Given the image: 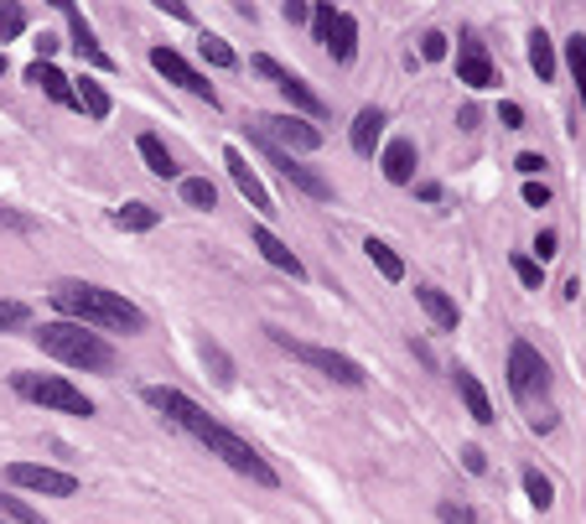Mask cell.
<instances>
[{"label":"cell","mask_w":586,"mask_h":524,"mask_svg":"<svg viewBox=\"0 0 586 524\" xmlns=\"http://www.w3.org/2000/svg\"><path fill=\"white\" fill-rule=\"evenodd\" d=\"M141 400H146L156 415H167L176 431H187L197 447H208L218 462H229L240 478L260 483V488H276V483H281V473H276V467H270V462H265L260 452H255V447L240 437V431H229L223 421H213V415L203 411L193 394L172 390V385H146V390H141Z\"/></svg>","instance_id":"obj_1"},{"label":"cell","mask_w":586,"mask_h":524,"mask_svg":"<svg viewBox=\"0 0 586 524\" xmlns=\"http://www.w3.org/2000/svg\"><path fill=\"white\" fill-rule=\"evenodd\" d=\"M52 312L63 322H78V328H94V332H146V312L125 296V291H109V285H94V281H52L47 291Z\"/></svg>","instance_id":"obj_2"},{"label":"cell","mask_w":586,"mask_h":524,"mask_svg":"<svg viewBox=\"0 0 586 524\" xmlns=\"http://www.w3.org/2000/svg\"><path fill=\"white\" fill-rule=\"evenodd\" d=\"M37 343H42V353H52L58 364H68V369H84V374H114L120 369V353H114V343H109L105 332L63 322V317H58V322H42Z\"/></svg>","instance_id":"obj_3"},{"label":"cell","mask_w":586,"mask_h":524,"mask_svg":"<svg viewBox=\"0 0 586 524\" xmlns=\"http://www.w3.org/2000/svg\"><path fill=\"white\" fill-rule=\"evenodd\" d=\"M11 390L32 400V405H47V411H63V415H94V400H88L78 385H68L58 374H32V369H16L11 374Z\"/></svg>","instance_id":"obj_4"},{"label":"cell","mask_w":586,"mask_h":524,"mask_svg":"<svg viewBox=\"0 0 586 524\" xmlns=\"http://www.w3.org/2000/svg\"><path fill=\"white\" fill-rule=\"evenodd\" d=\"M265 332H270V343H281L291 358H302V364H312L317 374H327L332 385H343V390H364V385H369V374H364L358 358H347V353H338V349H317V343H296V338L281 328H265Z\"/></svg>","instance_id":"obj_5"},{"label":"cell","mask_w":586,"mask_h":524,"mask_svg":"<svg viewBox=\"0 0 586 524\" xmlns=\"http://www.w3.org/2000/svg\"><path fill=\"white\" fill-rule=\"evenodd\" d=\"M509 394L520 400V405H535L550 394V364H545V353L535 343H514L509 349Z\"/></svg>","instance_id":"obj_6"},{"label":"cell","mask_w":586,"mask_h":524,"mask_svg":"<svg viewBox=\"0 0 586 524\" xmlns=\"http://www.w3.org/2000/svg\"><path fill=\"white\" fill-rule=\"evenodd\" d=\"M249 68H255V73H265V78H276V88H281V99L291 105V114H302V120H322V114H327V99H322V94H317L312 84H306L302 73H291V68H281L276 58H265V52H260V58H255Z\"/></svg>","instance_id":"obj_7"},{"label":"cell","mask_w":586,"mask_h":524,"mask_svg":"<svg viewBox=\"0 0 586 524\" xmlns=\"http://www.w3.org/2000/svg\"><path fill=\"white\" fill-rule=\"evenodd\" d=\"M255 135H265L270 146H281L285 156H312L322 151V131L302 120V114H260L255 120Z\"/></svg>","instance_id":"obj_8"},{"label":"cell","mask_w":586,"mask_h":524,"mask_svg":"<svg viewBox=\"0 0 586 524\" xmlns=\"http://www.w3.org/2000/svg\"><path fill=\"white\" fill-rule=\"evenodd\" d=\"M151 68H156V73H161V78H167V84L187 88L193 99H203L208 110H218V88L208 84V78H203V73H197V68L187 63V58H182L176 47H151Z\"/></svg>","instance_id":"obj_9"},{"label":"cell","mask_w":586,"mask_h":524,"mask_svg":"<svg viewBox=\"0 0 586 524\" xmlns=\"http://www.w3.org/2000/svg\"><path fill=\"white\" fill-rule=\"evenodd\" d=\"M5 483L11 488H26V493H47V499L78 493V478L73 473H58V467H42V462H11L5 467Z\"/></svg>","instance_id":"obj_10"},{"label":"cell","mask_w":586,"mask_h":524,"mask_svg":"<svg viewBox=\"0 0 586 524\" xmlns=\"http://www.w3.org/2000/svg\"><path fill=\"white\" fill-rule=\"evenodd\" d=\"M255 146H260V151H265V161H270V167H276V172H281L285 182H291V187H296V193L317 197V203H327V197H332V182H327L322 172H312V167H302V161H296V156H285L281 146H270V141H265V135H255Z\"/></svg>","instance_id":"obj_11"},{"label":"cell","mask_w":586,"mask_h":524,"mask_svg":"<svg viewBox=\"0 0 586 524\" xmlns=\"http://www.w3.org/2000/svg\"><path fill=\"white\" fill-rule=\"evenodd\" d=\"M58 11H63V22H68V47L84 58L88 68H99V73H114V58L105 52V42L94 37V26L84 22V11L73 5V0H58Z\"/></svg>","instance_id":"obj_12"},{"label":"cell","mask_w":586,"mask_h":524,"mask_svg":"<svg viewBox=\"0 0 586 524\" xmlns=\"http://www.w3.org/2000/svg\"><path fill=\"white\" fill-rule=\"evenodd\" d=\"M223 167H229L234 187H240V193L249 197V208H255L260 219H276V214H281V208H276V197H270V187L260 182V172L249 167V156H244L240 146H229V151H223Z\"/></svg>","instance_id":"obj_13"},{"label":"cell","mask_w":586,"mask_h":524,"mask_svg":"<svg viewBox=\"0 0 586 524\" xmlns=\"http://www.w3.org/2000/svg\"><path fill=\"white\" fill-rule=\"evenodd\" d=\"M456 84H467V88H493L499 84V68H493L488 47H483L473 32H462V37H456Z\"/></svg>","instance_id":"obj_14"},{"label":"cell","mask_w":586,"mask_h":524,"mask_svg":"<svg viewBox=\"0 0 586 524\" xmlns=\"http://www.w3.org/2000/svg\"><path fill=\"white\" fill-rule=\"evenodd\" d=\"M249 240H255V249H260V255H265L270 265H276V270H285L291 281H306V265L296 260V249H291V244H285L281 234H270L265 223H255V229H249Z\"/></svg>","instance_id":"obj_15"},{"label":"cell","mask_w":586,"mask_h":524,"mask_svg":"<svg viewBox=\"0 0 586 524\" xmlns=\"http://www.w3.org/2000/svg\"><path fill=\"white\" fill-rule=\"evenodd\" d=\"M379 167H384V176H390L394 187H405V182H415L420 151H415V141H411V135H394L390 146H384V156H379Z\"/></svg>","instance_id":"obj_16"},{"label":"cell","mask_w":586,"mask_h":524,"mask_svg":"<svg viewBox=\"0 0 586 524\" xmlns=\"http://www.w3.org/2000/svg\"><path fill=\"white\" fill-rule=\"evenodd\" d=\"M384 125H390V114L379 110V105H364V110L353 114V131H347L353 151H358V156H374V146L384 141Z\"/></svg>","instance_id":"obj_17"},{"label":"cell","mask_w":586,"mask_h":524,"mask_svg":"<svg viewBox=\"0 0 586 524\" xmlns=\"http://www.w3.org/2000/svg\"><path fill=\"white\" fill-rule=\"evenodd\" d=\"M415 302H420V312L431 317L436 328L441 332H456V322H462V312H456V302L441 291V285H431V281H420L415 285Z\"/></svg>","instance_id":"obj_18"},{"label":"cell","mask_w":586,"mask_h":524,"mask_svg":"<svg viewBox=\"0 0 586 524\" xmlns=\"http://www.w3.org/2000/svg\"><path fill=\"white\" fill-rule=\"evenodd\" d=\"M452 385H456L462 405H467V415H473L478 426H493V421H499V415H493V400H488V390L478 385V374H473V369H456Z\"/></svg>","instance_id":"obj_19"},{"label":"cell","mask_w":586,"mask_h":524,"mask_svg":"<svg viewBox=\"0 0 586 524\" xmlns=\"http://www.w3.org/2000/svg\"><path fill=\"white\" fill-rule=\"evenodd\" d=\"M26 84L42 88L52 105H68V110H78V105H73V78H63V73H58L52 63H32V68H26Z\"/></svg>","instance_id":"obj_20"},{"label":"cell","mask_w":586,"mask_h":524,"mask_svg":"<svg viewBox=\"0 0 586 524\" xmlns=\"http://www.w3.org/2000/svg\"><path fill=\"white\" fill-rule=\"evenodd\" d=\"M327 58H332V63H353V58H358V22H353V16H347V11H338V22H332V32H327Z\"/></svg>","instance_id":"obj_21"},{"label":"cell","mask_w":586,"mask_h":524,"mask_svg":"<svg viewBox=\"0 0 586 524\" xmlns=\"http://www.w3.org/2000/svg\"><path fill=\"white\" fill-rule=\"evenodd\" d=\"M109 223L125 229V234H151L156 223H161V208H151V203H120V208L109 214Z\"/></svg>","instance_id":"obj_22"},{"label":"cell","mask_w":586,"mask_h":524,"mask_svg":"<svg viewBox=\"0 0 586 524\" xmlns=\"http://www.w3.org/2000/svg\"><path fill=\"white\" fill-rule=\"evenodd\" d=\"M135 151H141V161H146V172L151 176H161V182H172L176 176V156L167 151V141H161V135H141V141H135Z\"/></svg>","instance_id":"obj_23"},{"label":"cell","mask_w":586,"mask_h":524,"mask_svg":"<svg viewBox=\"0 0 586 524\" xmlns=\"http://www.w3.org/2000/svg\"><path fill=\"white\" fill-rule=\"evenodd\" d=\"M73 105H78V110L88 114V120H109V110H114V105H109V94H105V84H99V78H73Z\"/></svg>","instance_id":"obj_24"},{"label":"cell","mask_w":586,"mask_h":524,"mask_svg":"<svg viewBox=\"0 0 586 524\" xmlns=\"http://www.w3.org/2000/svg\"><path fill=\"white\" fill-rule=\"evenodd\" d=\"M529 68H535V78H540V84H550V78H556V42H550V32H545V26H535V32H529Z\"/></svg>","instance_id":"obj_25"},{"label":"cell","mask_w":586,"mask_h":524,"mask_svg":"<svg viewBox=\"0 0 586 524\" xmlns=\"http://www.w3.org/2000/svg\"><path fill=\"white\" fill-rule=\"evenodd\" d=\"M176 193H182V203H187V208H197V214L218 208V187L208 182V176H182V182H176Z\"/></svg>","instance_id":"obj_26"},{"label":"cell","mask_w":586,"mask_h":524,"mask_svg":"<svg viewBox=\"0 0 586 524\" xmlns=\"http://www.w3.org/2000/svg\"><path fill=\"white\" fill-rule=\"evenodd\" d=\"M364 255L374 260V270H379L384 281H405V260H400L384 240H364Z\"/></svg>","instance_id":"obj_27"},{"label":"cell","mask_w":586,"mask_h":524,"mask_svg":"<svg viewBox=\"0 0 586 524\" xmlns=\"http://www.w3.org/2000/svg\"><path fill=\"white\" fill-rule=\"evenodd\" d=\"M520 483H524V493H529V503H535L540 514H545V509H550V503H556V483L545 478L540 467H524V473H520Z\"/></svg>","instance_id":"obj_28"},{"label":"cell","mask_w":586,"mask_h":524,"mask_svg":"<svg viewBox=\"0 0 586 524\" xmlns=\"http://www.w3.org/2000/svg\"><path fill=\"white\" fill-rule=\"evenodd\" d=\"M197 52H203L213 68H240V52L223 42V37H213V32H203V37H197Z\"/></svg>","instance_id":"obj_29"},{"label":"cell","mask_w":586,"mask_h":524,"mask_svg":"<svg viewBox=\"0 0 586 524\" xmlns=\"http://www.w3.org/2000/svg\"><path fill=\"white\" fill-rule=\"evenodd\" d=\"M565 68H571V78H576V88H582V110H586V37L582 32L565 37Z\"/></svg>","instance_id":"obj_30"},{"label":"cell","mask_w":586,"mask_h":524,"mask_svg":"<svg viewBox=\"0 0 586 524\" xmlns=\"http://www.w3.org/2000/svg\"><path fill=\"white\" fill-rule=\"evenodd\" d=\"M26 32V11L16 0H0V42H16Z\"/></svg>","instance_id":"obj_31"},{"label":"cell","mask_w":586,"mask_h":524,"mask_svg":"<svg viewBox=\"0 0 586 524\" xmlns=\"http://www.w3.org/2000/svg\"><path fill=\"white\" fill-rule=\"evenodd\" d=\"M32 322V306L16 302V296H0V332H16Z\"/></svg>","instance_id":"obj_32"},{"label":"cell","mask_w":586,"mask_h":524,"mask_svg":"<svg viewBox=\"0 0 586 524\" xmlns=\"http://www.w3.org/2000/svg\"><path fill=\"white\" fill-rule=\"evenodd\" d=\"M514 276H520V285H529V291H540L545 265L535 260V255H514Z\"/></svg>","instance_id":"obj_33"},{"label":"cell","mask_w":586,"mask_h":524,"mask_svg":"<svg viewBox=\"0 0 586 524\" xmlns=\"http://www.w3.org/2000/svg\"><path fill=\"white\" fill-rule=\"evenodd\" d=\"M436 520H441V524H478V509H467V503L441 499V503H436Z\"/></svg>","instance_id":"obj_34"},{"label":"cell","mask_w":586,"mask_h":524,"mask_svg":"<svg viewBox=\"0 0 586 524\" xmlns=\"http://www.w3.org/2000/svg\"><path fill=\"white\" fill-rule=\"evenodd\" d=\"M203 364H213V369H218V385H223V390L234 385V364L223 358V349H218V343H203Z\"/></svg>","instance_id":"obj_35"},{"label":"cell","mask_w":586,"mask_h":524,"mask_svg":"<svg viewBox=\"0 0 586 524\" xmlns=\"http://www.w3.org/2000/svg\"><path fill=\"white\" fill-rule=\"evenodd\" d=\"M332 22H338L332 0H322V5H312V37H317V42H327V32H332Z\"/></svg>","instance_id":"obj_36"},{"label":"cell","mask_w":586,"mask_h":524,"mask_svg":"<svg viewBox=\"0 0 586 524\" xmlns=\"http://www.w3.org/2000/svg\"><path fill=\"white\" fill-rule=\"evenodd\" d=\"M447 52H452L447 32H426V37H420V58H426V63H441Z\"/></svg>","instance_id":"obj_37"},{"label":"cell","mask_w":586,"mask_h":524,"mask_svg":"<svg viewBox=\"0 0 586 524\" xmlns=\"http://www.w3.org/2000/svg\"><path fill=\"white\" fill-rule=\"evenodd\" d=\"M0 229H16V234H32V229H37V219H32V214H22V208H5V203H0Z\"/></svg>","instance_id":"obj_38"},{"label":"cell","mask_w":586,"mask_h":524,"mask_svg":"<svg viewBox=\"0 0 586 524\" xmlns=\"http://www.w3.org/2000/svg\"><path fill=\"white\" fill-rule=\"evenodd\" d=\"M0 509L11 514V520H22V524H42V514L32 509V503H22V499H11V493H0Z\"/></svg>","instance_id":"obj_39"},{"label":"cell","mask_w":586,"mask_h":524,"mask_svg":"<svg viewBox=\"0 0 586 524\" xmlns=\"http://www.w3.org/2000/svg\"><path fill=\"white\" fill-rule=\"evenodd\" d=\"M462 467H467L473 478H483V473H488V452H483L478 441H467V447H462Z\"/></svg>","instance_id":"obj_40"},{"label":"cell","mask_w":586,"mask_h":524,"mask_svg":"<svg viewBox=\"0 0 586 524\" xmlns=\"http://www.w3.org/2000/svg\"><path fill=\"white\" fill-rule=\"evenodd\" d=\"M556 244H561V234H556V229H540V240H535V255H540V265L556 260Z\"/></svg>","instance_id":"obj_41"},{"label":"cell","mask_w":586,"mask_h":524,"mask_svg":"<svg viewBox=\"0 0 586 524\" xmlns=\"http://www.w3.org/2000/svg\"><path fill=\"white\" fill-rule=\"evenodd\" d=\"M281 16H285L291 26H302V22H312V5H306V0H285Z\"/></svg>","instance_id":"obj_42"},{"label":"cell","mask_w":586,"mask_h":524,"mask_svg":"<svg viewBox=\"0 0 586 524\" xmlns=\"http://www.w3.org/2000/svg\"><path fill=\"white\" fill-rule=\"evenodd\" d=\"M524 203L529 208H550V187L545 182H524Z\"/></svg>","instance_id":"obj_43"},{"label":"cell","mask_w":586,"mask_h":524,"mask_svg":"<svg viewBox=\"0 0 586 524\" xmlns=\"http://www.w3.org/2000/svg\"><path fill=\"white\" fill-rule=\"evenodd\" d=\"M514 167H520V172H524V176H529V182H535V176H540V172H545V156H540V151H524V156H520V161H514Z\"/></svg>","instance_id":"obj_44"},{"label":"cell","mask_w":586,"mask_h":524,"mask_svg":"<svg viewBox=\"0 0 586 524\" xmlns=\"http://www.w3.org/2000/svg\"><path fill=\"white\" fill-rule=\"evenodd\" d=\"M478 120H483L478 105H462V110H456V131H478Z\"/></svg>","instance_id":"obj_45"},{"label":"cell","mask_w":586,"mask_h":524,"mask_svg":"<svg viewBox=\"0 0 586 524\" xmlns=\"http://www.w3.org/2000/svg\"><path fill=\"white\" fill-rule=\"evenodd\" d=\"M499 120H503V131H520V125H524V110H520V105H499Z\"/></svg>","instance_id":"obj_46"},{"label":"cell","mask_w":586,"mask_h":524,"mask_svg":"<svg viewBox=\"0 0 586 524\" xmlns=\"http://www.w3.org/2000/svg\"><path fill=\"white\" fill-rule=\"evenodd\" d=\"M161 11H167V16H176V22H193V11H187L182 0H161Z\"/></svg>","instance_id":"obj_47"},{"label":"cell","mask_w":586,"mask_h":524,"mask_svg":"<svg viewBox=\"0 0 586 524\" xmlns=\"http://www.w3.org/2000/svg\"><path fill=\"white\" fill-rule=\"evenodd\" d=\"M415 193L426 197V203H441V182H420V187H415Z\"/></svg>","instance_id":"obj_48"},{"label":"cell","mask_w":586,"mask_h":524,"mask_svg":"<svg viewBox=\"0 0 586 524\" xmlns=\"http://www.w3.org/2000/svg\"><path fill=\"white\" fill-rule=\"evenodd\" d=\"M0 78H5V52H0Z\"/></svg>","instance_id":"obj_49"}]
</instances>
